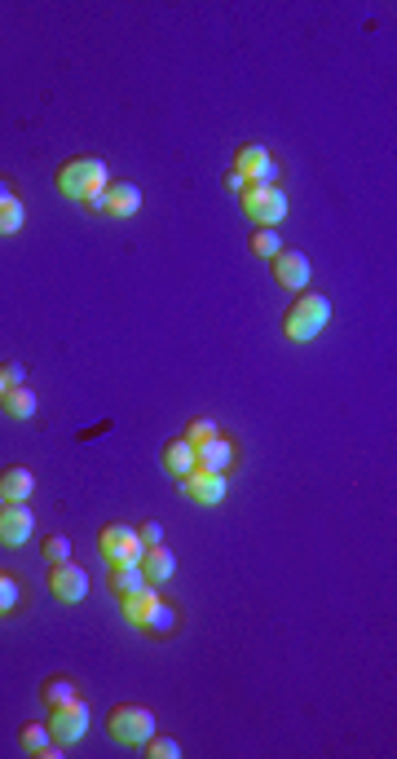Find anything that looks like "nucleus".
Here are the masks:
<instances>
[{"label":"nucleus","instance_id":"nucleus-1","mask_svg":"<svg viewBox=\"0 0 397 759\" xmlns=\"http://www.w3.org/2000/svg\"><path fill=\"white\" fill-rule=\"evenodd\" d=\"M53 186H58L62 199L84 203L89 195H102V190L111 186V168H106V159H98V155H75V159H67V164L58 168Z\"/></svg>","mask_w":397,"mask_h":759},{"label":"nucleus","instance_id":"nucleus-2","mask_svg":"<svg viewBox=\"0 0 397 759\" xmlns=\"http://www.w3.org/2000/svg\"><path fill=\"white\" fill-rule=\"evenodd\" d=\"M331 323V301L323 292H300L296 305L283 314V336L296 340V345H309V340L323 336V327Z\"/></svg>","mask_w":397,"mask_h":759},{"label":"nucleus","instance_id":"nucleus-3","mask_svg":"<svg viewBox=\"0 0 397 759\" xmlns=\"http://www.w3.org/2000/svg\"><path fill=\"white\" fill-rule=\"evenodd\" d=\"M106 733L124 746H142L155 733V711L142 707V702H120V707L106 711Z\"/></svg>","mask_w":397,"mask_h":759},{"label":"nucleus","instance_id":"nucleus-4","mask_svg":"<svg viewBox=\"0 0 397 759\" xmlns=\"http://www.w3.org/2000/svg\"><path fill=\"white\" fill-rule=\"evenodd\" d=\"M98 552L106 561V570L111 565H142V539H137V526H128V521H111V526L98 530Z\"/></svg>","mask_w":397,"mask_h":759},{"label":"nucleus","instance_id":"nucleus-5","mask_svg":"<svg viewBox=\"0 0 397 759\" xmlns=\"http://www.w3.org/2000/svg\"><path fill=\"white\" fill-rule=\"evenodd\" d=\"M239 208L243 217L256 221V226H278L287 217V190L283 186H243L239 190Z\"/></svg>","mask_w":397,"mask_h":759},{"label":"nucleus","instance_id":"nucleus-6","mask_svg":"<svg viewBox=\"0 0 397 759\" xmlns=\"http://www.w3.org/2000/svg\"><path fill=\"white\" fill-rule=\"evenodd\" d=\"M49 592H53V601H62V605H80L84 596H89V570L75 561L49 565Z\"/></svg>","mask_w":397,"mask_h":759},{"label":"nucleus","instance_id":"nucleus-7","mask_svg":"<svg viewBox=\"0 0 397 759\" xmlns=\"http://www.w3.org/2000/svg\"><path fill=\"white\" fill-rule=\"evenodd\" d=\"M177 490L190 499V504L199 508H217L225 495H230V477L225 473H203V468H195L186 481H177Z\"/></svg>","mask_w":397,"mask_h":759},{"label":"nucleus","instance_id":"nucleus-8","mask_svg":"<svg viewBox=\"0 0 397 759\" xmlns=\"http://www.w3.org/2000/svg\"><path fill=\"white\" fill-rule=\"evenodd\" d=\"M49 733H53V742H62V746H75L84 733H89V702H71V707H53L49 711Z\"/></svg>","mask_w":397,"mask_h":759},{"label":"nucleus","instance_id":"nucleus-9","mask_svg":"<svg viewBox=\"0 0 397 759\" xmlns=\"http://www.w3.org/2000/svg\"><path fill=\"white\" fill-rule=\"evenodd\" d=\"M36 534V512L27 504H5L0 508V548H23Z\"/></svg>","mask_w":397,"mask_h":759},{"label":"nucleus","instance_id":"nucleus-10","mask_svg":"<svg viewBox=\"0 0 397 759\" xmlns=\"http://www.w3.org/2000/svg\"><path fill=\"white\" fill-rule=\"evenodd\" d=\"M102 212L115 221L137 217V212H142V186H137V181H111V186L102 190Z\"/></svg>","mask_w":397,"mask_h":759},{"label":"nucleus","instance_id":"nucleus-11","mask_svg":"<svg viewBox=\"0 0 397 759\" xmlns=\"http://www.w3.org/2000/svg\"><path fill=\"white\" fill-rule=\"evenodd\" d=\"M270 265H274V283L278 287H287V292H305V283H309V256L305 252L283 248Z\"/></svg>","mask_w":397,"mask_h":759},{"label":"nucleus","instance_id":"nucleus-12","mask_svg":"<svg viewBox=\"0 0 397 759\" xmlns=\"http://www.w3.org/2000/svg\"><path fill=\"white\" fill-rule=\"evenodd\" d=\"M234 464H239V442H234V437L217 433L208 446H199V468H203V473H225V477H230Z\"/></svg>","mask_w":397,"mask_h":759},{"label":"nucleus","instance_id":"nucleus-13","mask_svg":"<svg viewBox=\"0 0 397 759\" xmlns=\"http://www.w3.org/2000/svg\"><path fill=\"white\" fill-rule=\"evenodd\" d=\"M18 746H23L27 755H40V759H62L67 755V746L53 742L49 724H40V720H27L23 729H18Z\"/></svg>","mask_w":397,"mask_h":759},{"label":"nucleus","instance_id":"nucleus-14","mask_svg":"<svg viewBox=\"0 0 397 759\" xmlns=\"http://www.w3.org/2000/svg\"><path fill=\"white\" fill-rule=\"evenodd\" d=\"M84 698V689H80V680L67 676V671H53V676L40 680V702L53 711V707H71V702H80Z\"/></svg>","mask_w":397,"mask_h":759},{"label":"nucleus","instance_id":"nucleus-15","mask_svg":"<svg viewBox=\"0 0 397 759\" xmlns=\"http://www.w3.org/2000/svg\"><path fill=\"white\" fill-rule=\"evenodd\" d=\"M137 632H146L150 640H173V636L181 632V609H177L173 601H164V596H159L155 609L146 614V623L137 627Z\"/></svg>","mask_w":397,"mask_h":759},{"label":"nucleus","instance_id":"nucleus-16","mask_svg":"<svg viewBox=\"0 0 397 759\" xmlns=\"http://www.w3.org/2000/svg\"><path fill=\"white\" fill-rule=\"evenodd\" d=\"M36 495V473L23 464H9V468H0V499L5 504H27V499Z\"/></svg>","mask_w":397,"mask_h":759},{"label":"nucleus","instance_id":"nucleus-17","mask_svg":"<svg viewBox=\"0 0 397 759\" xmlns=\"http://www.w3.org/2000/svg\"><path fill=\"white\" fill-rule=\"evenodd\" d=\"M159 459H164V473L173 477V481H186V477L199 468V451L186 442V437H173V442H164V455H159Z\"/></svg>","mask_w":397,"mask_h":759},{"label":"nucleus","instance_id":"nucleus-18","mask_svg":"<svg viewBox=\"0 0 397 759\" xmlns=\"http://www.w3.org/2000/svg\"><path fill=\"white\" fill-rule=\"evenodd\" d=\"M142 574H146V583L164 587V583L177 574V557L164 548V543H159V548H146V552H142Z\"/></svg>","mask_w":397,"mask_h":759},{"label":"nucleus","instance_id":"nucleus-19","mask_svg":"<svg viewBox=\"0 0 397 759\" xmlns=\"http://www.w3.org/2000/svg\"><path fill=\"white\" fill-rule=\"evenodd\" d=\"M155 601H159V587L155 583H142L137 592H128V596H120V609H124V618L133 627H142L146 623V614L155 609Z\"/></svg>","mask_w":397,"mask_h":759},{"label":"nucleus","instance_id":"nucleus-20","mask_svg":"<svg viewBox=\"0 0 397 759\" xmlns=\"http://www.w3.org/2000/svg\"><path fill=\"white\" fill-rule=\"evenodd\" d=\"M0 411H5L9 420H36L40 398L27 389V384H18V389H5V398H0Z\"/></svg>","mask_w":397,"mask_h":759},{"label":"nucleus","instance_id":"nucleus-21","mask_svg":"<svg viewBox=\"0 0 397 759\" xmlns=\"http://www.w3.org/2000/svg\"><path fill=\"white\" fill-rule=\"evenodd\" d=\"M23 605H27L23 579H18V574H9V570H0V618H14Z\"/></svg>","mask_w":397,"mask_h":759},{"label":"nucleus","instance_id":"nucleus-22","mask_svg":"<svg viewBox=\"0 0 397 759\" xmlns=\"http://www.w3.org/2000/svg\"><path fill=\"white\" fill-rule=\"evenodd\" d=\"M265 164H270V151H265L261 142H243L239 151H234V173H239L243 181H252Z\"/></svg>","mask_w":397,"mask_h":759},{"label":"nucleus","instance_id":"nucleus-23","mask_svg":"<svg viewBox=\"0 0 397 759\" xmlns=\"http://www.w3.org/2000/svg\"><path fill=\"white\" fill-rule=\"evenodd\" d=\"M27 226V203L23 199H0V239H9V234H18Z\"/></svg>","mask_w":397,"mask_h":759},{"label":"nucleus","instance_id":"nucleus-24","mask_svg":"<svg viewBox=\"0 0 397 759\" xmlns=\"http://www.w3.org/2000/svg\"><path fill=\"white\" fill-rule=\"evenodd\" d=\"M111 592L115 596H128V592H137V587L146 583V574H142V565H111Z\"/></svg>","mask_w":397,"mask_h":759},{"label":"nucleus","instance_id":"nucleus-25","mask_svg":"<svg viewBox=\"0 0 397 759\" xmlns=\"http://www.w3.org/2000/svg\"><path fill=\"white\" fill-rule=\"evenodd\" d=\"M248 243H252L256 256H265V261H274V256L283 252V234H278V226H256Z\"/></svg>","mask_w":397,"mask_h":759},{"label":"nucleus","instance_id":"nucleus-26","mask_svg":"<svg viewBox=\"0 0 397 759\" xmlns=\"http://www.w3.org/2000/svg\"><path fill=\"white\" fill-rule=\"evenodd\" d=\"M217 433H221V424L212 420V415H195V420L186 424V433H181V437H186V442H190V446H195V451H199V446H208V442H212V437H217Z\"/></svg>","mask_w":397,"mask_h":759},{"label":"nucleus","instance_id":"nucleus-27","mask_svg":"<svg viewBox=\"0 0 397 759\" xmlns=\"http://www.w3.org/2000/svg\"><path fill=\"white\" fill-rule=\"evenodd\" d=\"M146 759H181V742L177 737H159V733H150L142 746H137Z\"/></svg>","mask_w":397,"mask_h":759},{"label":"nucleus","instance_id":"nucleus-28","mask_svg":"<svg viewBox=\"0 0 397 759\" xmlns=\"http://www.w3.org/2000/svg\"><path fill=\"white\" fill-rule=\"evenodd\" d=\"M40 557H45L49 565L71 561V539H67V534H45V543H40Z\"/></svg>","mask_w":397,"mask_h":759},{"label":"nucleus","instance_id":"nucleus-29","mask_svg":"<svg viewBox=\"0 0 397 759\" xmlns=\"http://www.w3.org/2000/svg\"><path fill=\"white\" fill-rule=\"evenodd\" d=\"M137 539H142V548H159V543H164V526H159V521H142Z\"/></svg>","mask_w":397,"mask_h":759},{"label":"nucleus","instance_id":"nucleus-30","mask_svg":"<svg viewBox=\"0 0 397 759\" xmlns=\"http://www.w3.org/2000/svg\"><path fill=\"white\" fill-rule=\"evenodd\" d=\"M0 380H5V389H18V384L27 380L23 362H0Z\"/></svg>","mask_w":397,"mask_h":759},{"label":"nucleus","instance_id":"nucleus-31","mask_svg":"<svg viewBox=\"0 0 397 759\" xmlns=\"http://www.w3.org/2000/svg\"><path fill=\"white\" fill-rule=\"evenodd\" d=\"M278 181H283V164H274V159H270V164L252 177V186H278Z\"/></svg>","mask_w":397,"mask_h":759},{"label":"nucleus","instance_id":"nucleus-32","mask_svg":"<svg viewBox=\"0 0 397 759\" xmlns=\"http://www.w3.org/2000/svg\"><path fill=\"white\" fill-rule=\"evenodd\" d=\"M243 186H248V181H243V177H239V173H234V168H230V173H225V190H234V195H239Z\"/></svg>","mask_w":397,"mask_h":759},{"label":"nucleus","instance_id":"nucleus-33","mask_svg":"<svg viewBox=\"0 0 397 759\" xmlns=\"http://www.w3.org/2000/svg\"><path fill=\"white\" fill-rule=\"evenodd\" d=\"M18 195V190H14V181H9V177H0V199H14Z\"/></svg>","mask_w":397,"mask_h":759},{"label":"nucleus","instance_id":"nucleus-34","mask_svg":"<svg viewBox=\"0 0 397 759\" xmlns=\"http://www.w3.org/2000/svg\"><path fill=\"white\" fill-rule=\"evenodd\" d=\"M0 398H5V380H0Z\"/></svg>","mask_w":397,"mask_h":759},{"label":"nucleus","instance_id":"nucleus-35","mask_svg":"<svg viewBox=\"0 0 397 759\" xmlns=\"http://www.w3.org/2000/svg\"><path fill=\"white\" fill-rule=\"evenodd\" d=\"M0 508H5V499H0Z\"/></svg>","mask_w":397,"mask_h":759}]
</instances>
